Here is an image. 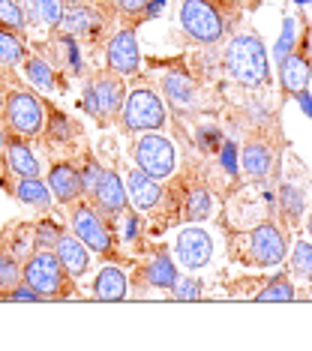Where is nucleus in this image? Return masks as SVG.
I'll list each match as a JSON object with an SVG mask.
<instances>
[{
	"label": "nucleus",
	"instance_id": "obj_1",
	"mask_svg": "<svg viewBox=\"0 0 312 351\" xmlns=\"http://www.w3.org/2000/svg\"><path fill=\"white\" fill-rule=\"evenodd\" d=\"M21 282L45 300H67L72 298V276L60 265L54 250H34L21 265Z\"/></svg>",
	"mask_w": 312,
	"mask_h": 351
},
{
	"label": "nucleus",
	"instance_id": "obj_2",
	"mask_svg": "<svg viewBox=\"0 0 312 351\" xmlns=\"http://www.w3.org/2000/svg\"><path fill=\"white\" fill-rule=\"evenodd\" d=\"M226 66L235 82L246 87H259L267 82L270 69H267V54L259 34H240L228 43L226 49Z\"/></svg>",
	"mask_w": 312,
	"mask_h": 351
},
{
	"label": "nucleus",
	"instance_id": "obj_3",
	"mask_svg": "<svg viewBox=\"0 0 312 351\" xmlns=\"http://www.w3.org/2000/svg\"><path fill=\"white\" fill-rule=\"evenodd\" d=\"M117 117L126 132H159L168 121L165 99L154 87H135V90L126 93Z\"/></svg>",
	"mask_w": 312,
	"mask_h": 351
},
{
	"label": "nucleus",
	"instance_id": "obj_4",
	"mask_svg": "<svg viewBox=\"0 0 312 351\" xmlns=\"http://www.w3.org/2000/svg\"><path fill=\"white\" fill-rule=\"evenodd\" d=\"M3 123L12 135L39 138L45 130V102L30 90H12L3 102Z\"/></svg>",
	"mask_w": 312,
	"mask_h": 351
},
{
	"label": "nucleus",
	"instance_id": "obj_5",
	"mask_svg": "<svg viewBox=\"0 0 312 351\" xmlns=\"http://www.w3.org/2000/svg\"><path fill=\"white\" fill-rule=\"evenodd\" d=\"M69 226H72V234H75L91 252L115 255V231H111V222H108V217H102L91 202L72 204Z\"/></svg>",
	"mask_w": 312,
	"mask_h": 351
},
{
	"label": "nucleus",
	"instance_id": "obj_6",
	"mask_svg": "<svg viewBox=\"0 0 312 351\" xmlns=\"http://www.w3.org/2000/svg\"><path fill=\"white\" fill-rule=\"evenodd\" d=\"M285 252H288V241L283 228L276 222H261L252 231H246L243 252H240L243 258L240 261H250V265H259V267H276L285 261Z\"/></svg>",
	"mask_w": 312,
	"mask_h": 351
},
{
	"label": "nucleus",
	"instance_id": "obj_7",
	"mask_svg": "<svg viewBox=\"0 0 312 351\" xmlns=\"http://www.w3.org/2000/svg\"><path fill=\"white\" fill-rule=\"evenodd\" d=\"M126 99V87L120 82V75L108 73H99L93 75L91 82L84 84V97H82V106L91 117L96 121H106V117H117L120 106Z\"/></svg>",
	"mask_w": 312,
	"mask_h": 351
},
{
	"label": "nucleus",
	"instance_id": "obj_8",
	"mask_svg": "<svg viewBox=\"0 0 312 351\" xmlns=\"http://www.w3.org/2000/svg\"><path fill=\"white\" fill-rule=\"evenodd\" d=\"M180 27L183 34L195 43H219L226 34L222 25V12L219 6L211 0H183L180 3Z\"/></svg>",
	"mask_w": 312,
	"mask_h": 351
},
{
	"label": "nucleus",
	"instance_id": "obj_9",
	"mask_svg": "<svg viewBox=\"0 0 312 351\" xmlns=\"http://www.w3.org/2000/svg\"><path fill=\"white\" fill-rule=\"evenodd\" d=\"M132 156H135V169L147 171L156 180H165L174 171V165H178L174 145L159 132H141V138L135 141Z\"/></svg>",
	"mask_w": 312,
	"mask_h": 351
},
{
	"label": "nucleus",
	"instance_id": "obj_10",
	"mask_svg": "<svg viewBox=\"0 0 312 351\" xmlns=\"http://www.w3.org/2000/svg\"><path fill=\"white\" fill-rule=\"evenodd\" d=\"M106 63L115 75H132L139 73L141 66V51H139V39H135L132 27L117 30L115 36L108 39V49H106Z\"/></svg>",
	"mask_w": 312,
	"mask_h": 351
},
{
	"label": "nucleus",
	"instance_id": "obj_11",
	"mask_svg": "<svg viewBox=\"0 0 312 351\" xmlns=\"http://www.w3.org/2000/svg\"><path fill=\"white\" fill-rule=\"evenodd\" d=\"M87 195H91V204L102 213V217H108V219L117 217V213H123L126 207H130L123 180H120L117 171H108V169H102L99 180L93 183V189Z\"/></svg>",
	"mask_w": 312,
	"mask_h": 351
},
{
	"label": "nucleus",
	"instance_id": "obj_12",
	"mask_svg": "<svg viewBox=\"0 0 312 351\" xmlns=\"http://www.w3.org/2000/svg\"><path fill=\"white\" fill-rule=\"evenodd\" d=\"M174 255H178V261L183 267L189 270H202L211 265L213 258V241L211 234H207L204 228H180L178 241H174Z\"/></svg>",
	"mask_w": 312,
	"mask_h": 351
},
{
	"label": "nucleus",
	"instance_id": "obj_13",
	"mask_svg": "<svg viewBox=\"0 0 312 351\" xmlns=\"http://www.w3.org/2000/svg\"><path fill=\"white\" fill-rule=\"evenodd\" d=\"M48 189H51V198L60 204L72 207L75 202H82L84 195V183H82V171L69 162H54L51 171H48Z\"/></svg>",
	"mask_w": 312,
	"mask_h": 351
},
{
	"label": "nucleus",
	"instance_id": "obj_14",
	"mask_svg": "<svg viewBox=\"0 0 312 351\" xmlns=\"http://www.w3.org/2000/svg\"><path fill=\"white\" fill-rule=\"evenodd\" d=\"M123 186H126V198H130V204L135 210H154V207L163 202V193H165L163 180L150 178V174L141 169H130Z\"/></svg>",
	"mask_w": 312,
	"mask_h": 351
},
{
	"label": "nucleus",
	"instance_id": "obj_15",
	"mask_svg": "<svg viewBox=\"0 0 312 351\" xmlns=\"http://www.w3.org/2000/svg\"><path fill=\"white\" fill-rule=\"evenodd\" d=\"M240 169L246 171V178L252 180H267L276 169V154L270 145H264L259 138H250L240 154Z\"/></svg>",
	"mask_w": 312,
	"mask_h": 351
},
{
	"label": "nucleus",
	"instance_id": "obj_16",
	"mask_svg": "<svg viewBox=\"0 0 312 351\" xmlns=\"http://www.w3.org/2000/svg\"><path fill=\"white\" fill-rule=\"evenodd\" d=\"M54 252H58V258H60V265L67 267V274L72 279H78V276H84L87 274V267H91V250L78 241L75 234H63L60 231V237H58V243H54Z\"/></svg>",
	"mask_w": 312,
	"mask_h": 351
},
{
	"label": "nucleus",
	"instance_id": "obj_17",
	"mask_svg": "<svg viewBox=\"0 0 312 351\" xmlns=\"http://www.w3.org/2000/svg\"><path fill=\"white\" fill-rule=\"evenodd\" d=\"M279 66V84L288 97H298L300 90H307L309 84V60L303 51H291L288 58H283L276 63Z\"/></svg>",
	"mask_w": 312,
	"mask_h": 351
},
{
	"label": "nucleus",
	"instance_id": "obj_18",
	"mask_svg": "<svg viewBox=\"0 0 312 351\" xmlns=\"http://www.w3.org/2000/svg\"><path fill=\"white\" fill-rule=\"evenodd\" d=\"M3 147H6V169L15 171L19 178H36L39 174V162H36V156H34V150L27 147V141L21 138V135H6V141H3Z\"/></svg>",
	"mask_w": 312,
	"mask_h": 351
},
{
	"label": "nucleus",
	"instance_id": "obj_19",
	"mask_svg": "<svg viewBox=\"0 0 312 351\" xmlns=\"http://www.w3.org/2000/svg\"><path fill=\"white\" fill-rule=\"evenodd\" d=\"M126 291H130V279L126 274L115 265H106L99 270V276H96L93 282V298L102 300V303H117L126 298Z\"/></svg>",
	"mask_w": 312,
	"mask_h": 351
},
{
	"label": "nucleus",
	"instance_id": "obj_20",
	"mask_svg": "<svg viewBox=\"0 0 312 351\" xmlns=\"http://www.w3.org/2000/svg\"><path fill=\"white\" fill-rule=\"evenodd\" d=\"M48 49H51L54 54V63L58 66H67L72 75H82V69H84V63H82V51H78V43H75V36L72 34H58V36H51L48 39ZM51 63V66H54Z\"/></svg>",
	"mask_w": 312,
	"mask_h": 351
},
{
	"label": "nucleus",
	"instance_id": "obj_21",
	"mask_svg": "<svg viewBox=\"0 0 312 351\" xmlns=\"http://www.w3.org/2000/svg\"><path fill=\"white\" fill-rule=\"evenodd\" d=\"M141 279L150 289H171V285L178 282V265H174L165 252H159L141 267Z\"/></svg>",
	"mask_w": 312,
	"mask_h": 351
},
{
	"label": "nucleus",
	"instance_id": "obj_22",
	"mask_svg": "<svg viewBox=\"0 0 312 351\" xmlns=\"http://www.w3.org/2000/svg\"><path fill=\"white\" fill-rule=\"evenodd\" d=\"M99 25H102L99 12L91 10V6H69V10L63 12V21H60V27L72 36H91L99 30Z\"/></svg>",
	"mask_w": 312,
	"mask_h": 351
},
{
	"label": "nucleus",
	"instance_id": "obj_23",
	"mask_svg": "<svg viewBox=\"0 0 312 351\" xmlns=\"http://www.w3.org/2000/svg\"><path fill=\"white\" fill-rule=\"evenodd\" d=\"M213 210V195L207 193L202 183H189L183 189V217L189 222H204Z\"/></svg>",
	"mask_w": 312,
	"mask_h": 351
},
{
	"label": "nucleus",
	"instance_id": "obj_24",
	"mask_svg": "<svg viewBox=\"0 0 312 351\" xmlns=\"http://www.w3.org/2000/svg\"><path fill=\"white\" fill-rule=\"evenodd\" d=\"M163 93H165V99L171 102V106H178V108H189L192 102H195V84H192V78L187 73H168L163 78Z\"/></svg>",
	"mask_w": 312,
	"mask_h": 351
},
{
	"label": "nucleus",
	"instance_id": "obj_25",
	"mask_svg": "<svg viewBox=\"0 0 312 351\" xmlns=\"http://www.w3.org/2000/svg\"><path fill=\"white\" fill-rule=\"evenodd\" d=\"M12 193L21 204L39 207V210H45V207L51 204V189H48V183L39 180V174L36 178H19L12 183Z\"/></svg>",
	"mask_w": 312,
	"mask_h": 351
},
{
	"label": "nucleus",
	"instance_id": "obj_26",
	"mask_svg": "<svg viewBox=\"0 0 312 351\" xmlns=\"http://www.w3.org/2000/svg\"><path fill=\"white\" fill-rule=\"evenodd\" d=\"M21 63H24V75H27V82L34 84L36 90H45V93L58 90V73H54V66L45 58L27 54Z\"/></svg>",
	"mask_w": 312,
	"mask_h": 351
},
{
	"label": "nucleus",
	"instance_id": "obj_27",
	"mask_svg": "<svg viewBox=\"0 0 312 351\" xmlns=\"http://www.w3.org/2000/svg\"><path fill=\"white\" fill-rule=\"evenodd\" d=\"M294 298H298V291H294V285L288 282V276H283V274L267 279L264 289L255 294V300H261V303H291Z\"/></svg>",
	"mask_w": 312,
	"mask_h": 351
},
{
	"label": "nucleus",
	"instance_id": "obj_28",
	"mask_svg": "<svg viewBox=\"0 0 312 351\" xmlns=\"http://www.w3.org/2000/svg\"><path fill=\"white\" fill-rule=\"evenodd\" d=\"M279 207H283L285 222L294 228L303 213V189H298L294 183H283V186H279Z\"/></svg>",
	"mask_w": 312,
	"mask_h": 351
},
{
	"label": "nucleus",
	"instance_id": "obj_29",
	"mask_svg": "<svg viewBox=\"0 0 312 351\" xmlns=\"http://www.w3.org/2000/svg\"><path fill=\"white\" fill-rule=\"evenodd\" d=\"M24 58H27V51H24L21 34L0 27V63H6V66H15V63H21Z\"/></svg>",
	"mask_w": 312,
	"mask_h": 351
},
{
	"label": "nucleus",
	"instance_id": "obj_30",
	"mask_svg": "<svg viewBox=\"0 0 312 351\" xmlns=\"http://www.w3.org/2000/svg\"><path fill=\"white\" fill-rule=\"evenodd\" d=\"M294 49H298V21L291 19V15H285L283 21V34L276 39V49H274V60L279 63L283 58H288Z\"/></svg>",
	"mask_w": 312,
	"mask_h": 351
},
{
	"label": "nucleus",
	"instance_id": "obj_31",
	"mask_svg": "<svg viewBox=\"0 0 312 351\" xmlns=\"http://www.w3.org/2000/svg\"><path fill=\"white\" fill-rule=\"evenodd\" d=\"M34 6H36V21H43L45 27H60L63 12H67L63 0H34Z\"/></svg>",
	"mask_w": 312,
	"mask_h": 351
},
{
	"label": "nucleus",
	"instance_id": "obj_32",
	"mask_svg": "<svg viewBox=\"0 0 312 351\" xmlns=\"http://www.w3.org/2000/svg\"><path fill=\"white\" fill-rule=\"evenodd\" d=\"M24 25H27V19H24L19 0H0V27L21 34Z\"/></svg>",
	"mask_w": 312,
	"mask_h": 351
},
{
	"label": "nucleus",
	"instance_id": "obj_33",
	"mask_svg": "<svg viewBox=\"0 0 312 351\" xmlns=\"http://www.w3.org/2000/svg\"><path fill=\"white\" fill-rule=\"evenodd\" d=\"M291 267L294 274H300L303 279H309L312 282V243L307 241H298L291 250Z\"/></svg>",
	"mask_w": 312,
	"mask_h": 351
},
{
	"label": "nucleus",
	"instance_id": "obj_34",
	"mask_svg": "<svg viewBox=\"0 0 312 351\" xmlns=\"http://www.w3.org/2000/svg\"><path fill=\"white\" fill-rule=\"evenodd\" d=\"M168 291H171V298H174V300H189V303L204 298V289H202V282H198L195 276H187V279H180V276H178V282H174Z\"/></svg>",
	"mask_w": 312,
	"mask_h": 351
},
{
	"label": "nucleus",
	"instance_id": "obj_35",
	"mask_svg": "<svg viewBox=\"0 0 312 351\" xmlns=\"http://www.w3.org/2000/svg\"><path fill=\"white\" fill-rule=\"evenodd\" d=\"M19 282H21V265H19V258H12L10 255V258L0 265V294L12 291Z\"/></svg>",
	"mask_w": 312,
	"mask_h": 351
},
{
	"label": "nucleus",
	"instance_id": "obj_36",
	"mask_svg": "<svg viewBox=\"0 0 312 351\" xmlns=\"http://www.w3.org/2000/svg\"><path fill=\"white\" fill-rule=\"evenodd\" d=\"M58 237H60V228L54 226V222H39V226L34 228V243H36V250H54Z\"/></svg>",
	"mask_w": 312,
	"mask_h": 351
},
{
	"label": "nucleus",
	"instance_id": "obj_37",
	"mask_svg": "<svg viewBox=\"0 0 312 351\" xmlns=\"http://www.w3.org/2000/svg\"><path fill=\"white\" fill-rule=\"evenodd\" d=\"M219 159H222V169L228 171V178H235V174H237V169H240L235 141H222V147H219Z\"/></svg>",
	"mask_w": 312,
	"mask_h": 351
},
{
	"label": "nucleus",
	"instance_id": "obj_38",
	"mask_svg": "<svg viewBox=\"0 0 312 351\" xmlns=\"http://www.w3.org/2000/svg\"><path fill=\"white\" fill-rule=\"evenodd\" d=\"M120 219H123V241H135V237H139V217H135L132 210H123V213H117Z\"/></svg>",
	"mask_w": 312,
	"mask_h": 351
},
{
	"label": "nucleus",
	"instance_id": "obj_39",
	"mask_svg": "<svg viewBox=\"0 0 312 351\" xmlns=\"http://www.w3.org/2000/svg\"><path fill=\"white\" fill-rule=\"evenodd\" d=\"M99 174H102V165H99V162H93V159H87V165H84V171H82L84 193H91V189H93V183L99 180Z\"/></svg>",
	"mask_w": 312,
	"mask_h": 351
},
{
	"label": "nucleus",
	"instance_id": "obj_40",
	"mask_svg": "<svg viewBox=\"0 0 312 351\" xmlns=\"http://www.w3.org/2000/svg\"><path fill=\"white\" fill-rule=\"evenodd\" d=\"M198 145H202L204 150H216V147H222V141H219V132H216V130H202V132H198Z\"/></svg>",
	"mask_w": 312,
	"mask_h": 351
},
{
	"label": "nucleus",
	"instance_id": "obj_41",
	"mask_svg": "<svg viewBox=\"0 0 312 351\" xmlns=\"http://www.w3.org/2000/svg\"><path fill=\"white\" fill-rule=\"evenodd\" d=\"M144 3H147V0H117V10L123 15H141Z\"/></svg>",
	"mask_w": 312,
	"mask_h": 351
},
{
	"label": "nucleus",
	"instance_id": "obj_42",
	"mask_svg": "<svg viewBox=\"0 0 312 351\" xmlns=\"http://www.w3.org/2000/svg\"><path fill=\"white\" fill-rule=\"evenodd\" d=\"M294 99H298V102H300L303 114H307V117H309V121H312V90H309V87H307V90H300V93H298V97H294Z\"/></svg>",
	"mask_w": 312,
	"mask_h": 351
},
{
	"label": "nucleus",
	"instance_id": "obj_43",
	"mask_svg": "<svg viewBox=\"0 0 312 351\" xmlns=\"http://www.w3.org/2000/svg\"><path fill=\"white\" fill-rule=\"evenodd\" d=\"M163 6H165V0H147L141 10V19H154L156 12H163Z\"/></svg>",
	"mask_w": 312,
	"mask_h": 351
},
{
	"label": "nucleus",
	"instance_id": "obj_44",
	"mask_svg": "<svg viewBox=\"0 0 312 351\" xmlns=\"http://www.w3.org/2000/svg\"><path fill=\"white\" fill-rule=\"evenodd\" d=\"M213 3H216V0H213ZM219 3L222 6H243V3H250V0H219Z\"/></svg>",
	"mask_w": 312,
	"mask_h": 351
},
{
	"label": "nucleus",
	"instance_id": "obj_45",
	"mask_svg": "<svg viewBox=\"0 0 312 351\" xmlns=\"http://www.w3.org/2000/svg\"><path fill=\"white\" fill-rule=\"evenodd\" d=\"M6 258H10V252H6V250H3V243H0V265H3Z\"/></svg>",
	"mask_w": 312,
	"mask_h": 351
},
{
	"label": "nucleus",
	"instance_id": "obj_46",
	"mask_svg": "<svg viewBox=\"0 0 312 351\" xmlns=\"http://www.w3.org/2000/svg\"><path fill=\"white\" fill-rule=\"evenodd\" d=\"M307 87H309V90H312V63H309V84H307Z\"/></svg>",
	"mask_w": 312,
	"mask_h": 351
},
{
	"label": "nucleus",
	"instance_id": "obj_47",
	"mask_svg": "<svg viewBox=\"0 0 312 351\" xmlns=\"http://www.w3.org/2000/svg\"><path fill=\"white\" fill-rule=\"evenodd\" d=\"M307 231H309V234H312V213H309V222H307Z\"/></svg>",
	"mask_w": 312,
	"mask_h": 351
},
{
	"label": "nucleus",
	"instance_id": "obj_48",
	"mask_svg": "<svg viewBox=\"0 0 312 351\" xmlns=\"http://www.w3.org/2000/svg\"><path fill=\"white\" fill-rule=\"evenodd\" d=\"M294 3H309V0H294Z\"/></svg>",
	"mask_w": 312,
	"mask_h": 351
},
{
	"label": "nucleus",
	"instance_id": "obj_49",
	"mask_svg": "<svg viewBox=\"0 0 312 351\" xmlns=\"http://www.w3.org/2000/svg\"><path fill=\"white\" fill-rule=\"evenodd\" d=\"M0 147H3V132H0Z\"/></svg>",
	"mask_w": 312,
	"mask_h": 351
},
{
	"label": "nucleus",
	"instance_id": "obj_50",
	"mask_svg": "<svg viewBox=\"0 0 312 351\" xmlns=\"http://www.w3.org/2000/svg\"><path fill=\"white\" fill-rule=\"evenodd\" d=\"M309 6H312V0H309Z\"/></svg>",
	"mask_w": 312,
	"mask_h": 351
}]
</instances>
